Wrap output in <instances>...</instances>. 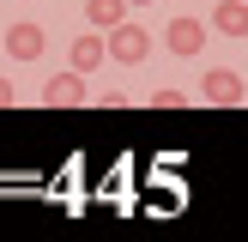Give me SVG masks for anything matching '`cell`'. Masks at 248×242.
<instances>
[{"instance_id":"277c9868","label":"cell","mask_w":248,"mask_h":242,"mask_svg":"<svg viewBox=\"0 0 248 242\" xmlns=\"http://www.w3.org/2000/svg\"><path fill=\"white\" fill-rule=\"evenodd\" d=\"M48 48V36H43V24H31V18H18V24H6V55L12 60H36Z\"/></svg>"},{"instance_id":"8992f818","label":"cell","mask_w":248,"mask_h":242,"mask_svg":"<svg viewBox=\"0 0 248 242\" xmlns=\"http://www.w3.org/2000/svg\"><path fill=\"white\" fill-rule=\"evenodd\" d=\"M67 60H73V73H97V67L109 60V43H103V36H73Z\"/></svg>"},{"instance_id":"7a4b0ae2","label":"cell","mask_w":248,"mask_h":242,"mask_svg":"<svg viewBox=\"0 0 248 242\" xmlns=\"http://www.w3.org/2000/svg\"><path fill=\"white\" fill-rule=\"evenodd\" d=\"M200 97H206V103H242L248 85H242V73H236V67H212V73L200 79Z\"/></svg>"},{"instance_id":"3957f363","label":"cell","mask_w":248,"mask_h":242,"mask_svg":"<svg viewBox=\"0 0 248 242\" xmlns=\"http://www.w3.org/2000/svg\"><path fill=\"white\" fill-rule=\"evenodd\" d=\"M164 43H170V55H200L206 48V24L200 18H188V12H182V18H170V30H164Z\"/></svg>"},{"instance_id":"6da1fadb","label":"cell","mask_w":248,"mask_h":242,"mask_svg":"<svg viewBox=\"0 0 248 242\" xmlns=\"http://www.w3.org/2000/svg\"><path fill=\"white\" fill-rule=\"evenodd\" d=\"M145 55H152L145 24H115V30H109V60H115V67H140Z\"/></svg>"},{"instance_id":"5b68a950","label":"cell","mask_w":248,"mask_h":242,"mask_svg":"<svg viewBox=\"0 0 248 242\" xmlns=\"http://www.w3.org/2000/svg\"><path fill=\"white\" fill-rule=\"evenodd\" d=\"M85 97H91V91H85V73H55V79L43 85V103L48 109H79Z\"/></svg>"},{"instance_id":"8fae6325","label":"cell","mask_w":248,"mask_h":242,"mask_svg":"<svg viewBox=\"0 0 248 242\" xmlns=\"http://www.w3.org/2000/svg\"><path fill=\"white\" fill-rule=\"evenodd\" d=\"M127 6H152V0H127Z\"/></svg>"},{"instance_id":"9c48e42d","label":"cell","mask_w":248,"mask_h":242,"mask_svg":"<svg viewBox=\"0 0 248 242\" xmlns=\"http://www.w3.org/2000/svg\"><path fill=\"white\" fill-rule=\"evenodd\" d=\"M152 103H157V109H182V103H188V97H182L176 85H164V91H152Z\"/></svg>"},{"instance_id":"52a82bcc","label":"cell","mask_w":248,"mask_h":242,"mask_svg":"<svg viewBox=\"0 0 248 242\" xmlns=\"http://www.w3.org/2000/svg\"><path fill=\"white\" fill-rule=\"evenodd\" d=\"M212 30H224V36H248V0H218Z\"/></svg>"},{"instance_id":"30bf717a","label":"cell","mask_w":248,"mask_h":242,"mask_svg":"<svg viewBox=\"0 0 248 242\" xmlns=\"http://www.w3.org/2000/svg\"><path fill=\"white\" fill-rule=\"evenodd\" d=\"M12 97H18V91H12V79H0V109H6Z\"/></svg>"},{"instance_id":"ba28073f","label":"cell","mask_w":248,"mask_h":242,"mask_svg":"<svg viewBox=\"0 0 248 242\" xmlns=\"http://www.w3.org/2000/svg\"><path fill=\"white\" fill-rule=\"evenodd\" d=\"M85 18L115 30V24H127V0H85Z\"/></svg>"}]
</instances>
